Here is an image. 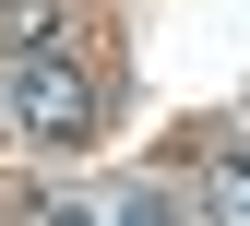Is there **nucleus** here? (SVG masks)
Returning a JSON list of instances; mask_svg holds the SVG:
<instances>
[{
  "label": "nucleus",
  "mask_w": 250,
  "mask_h": 226,
  "mask_svg": "<svg viewBox=\"0 0 250 226\" xmlns=\"http://www.w3.org/2000/svg\"><path fill=\"white\" fill-rule=\"evenodd\" d=\"M12 119H24V131H36V143H83V131H96V83H83L72 72V60H12Z\"/></svg>",
  "instance_id": "f257e3e1"
},
{
  "label": "nucleus",
  "mask_w": 250,
  "mask_h": 226,
  "mask_svg": "<svg viewBox=\"0 0 250 226\" xmlns=\"http://www.w3.org/2000/svg\"><path fill=\"white\" fill-rule=\"evenodd\" d=\"M60 12H72V0H0V60H36V48H60Z\"/></svg>",
  "instance_id": "f03ea898"
},
{
  "label": "nucleus",
  "mask_w": 250,
  "mask_h": 226,
  "mask_svg": "<svg viewBox=\"0 0 250 226\" xmlns=\"http://www.w3.org/2000/svg\"><path fill=\"white\" fill-rule=\"evenodd\" d=\"M203 226H250V155H214V179H203Z\"/></svg>",
  "instance_id": "7ed1b4c3"
},
{
  "label": "nucleus",
  "mask_w": 250,
  "mask_h": 226,
  "mask_svg": "<svg viewBox=\"0 0 250 226\" xmlns=\"http://www.w3.org/2000/svg\"><path fill=\"white\" fill-rule=\"evenodd\" d=\"M107 226H179V203H167V190H119V214Z\"/></svg>",
  "instance_id": "20e7f679"
},
{
  "label": "nucleus",
  "mask_w": 250,
  "mask_h": 226,
  "mask_svg": "<svg viewBox=\"0 0 250 226\" xmlns=\"http://www.w3.org/2000/svg\"><path fill=\"white\" fill-rule=\"evenodd\" d=\"M48 226H107V214L83 203V190H48Z\"/></svg>",
  "instance_id": "39448f33"
}]
</instances>
